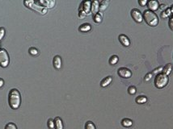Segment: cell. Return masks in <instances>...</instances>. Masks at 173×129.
Here are the masks:
<instances>
[{
  "label": "cell",
  "instance_id": "obj_1",
  "mask_svg": "<svg viewBox=\"0 0 173 129\" xmlns=\"http://www.w3.org/2000/svg\"><path fill=\"white\" fill-rule=\"evenodd\" d=\"M9 106L12 109H18L21 103V95L17 89H11L8 94Z\"/></svg>",
  "mask_w": 173,
  "mask_h": 129
},
{
  "label": "cell",
  "instance_id": "obj_2",
  "mask_svg": "<svg viewBox=\"0 0 173 129\" xmlns=\"http://www.w3.org/2000/svg\"><path fill=\"white\" fill-rule=\"evenodd\" d=\"M143 19L151 27H156L159 24V17L154 11L146 10L143 12Z\"/></svg>",
  "mask_w": 173,
  "mask_h": 129
},
{
  "label": "cell",
  "instance_id": "obj_3",
  "mask_svg": "<svg viewBox=\"0 0 173 129\" xmlns=\"http://www.w3.org/2000/svg\"><path fill=\"white\" fill-rule=\"evenodd\" d=\"M24 4H25L28 8H29L33 11H35L36 12H38L41 15H45L47 13V9L44 7L42 6L38 3L37 1H34V0H25L24 1Z\"/></svg>",
  "mask_w": 173,
  "mask_h": 129
},
{
  "label": "cell",
  "instance_id": "obj_4",
  "mask_svg": "<svg viewBox=\"0 0 173 129\" xmlns=\"http://www.w3.org/2000/svg\"><path fill=\"white\" fill-rule=\"evenodd\" d=\"M168 82H169L168 76L165 75L164 73H160L155 76L154 86L158 89H163L168 85Z\"/></svg>",
  "mask_w": 173,
  "mask_h": 129
},
{
  "label": "cell",
  "instance_id": "obj_5",
  "mask_svg": "<svg viewBox=\"0 0 173 129\" xmlns=\"http://www.w3.org/2000/svg\"><path fill=\"white\" fill-rule=\"evenodd\" d=\"M10 58H9L8 53L4 48L0 49V66L6 68L8 66Z\"/></svg>",
  "mask_w": 173,
  "mask_h": 129
},
{
  "label": "cell",
  "instance_id": "obj_6",
  "mask_svg": "<svg viewBox=\"0 0 173 129\" xmlns=\"http://www.w3.org/2000/svg\"><path fill=\"white\" fill-rule=\"evenodd\" d=\"M131 16H132L133 19H134V21L139 23V24H141L143 20V16L138 9H133L131 11Z\"/></svg>",
  "mask_w": 173,
  "mask_h": 129
},
{
  "label": "cell",
  "instance_id": "obj_7",
  "mask_svg": "<svg viewBox=\"0 0 173 129\" xmlns=\"http://www.w3.org/2000/svg\"><path fill=\"white\" fill-rule=\"evenodd\" d=\"M117 73H118V75H119L121 78H131V76H132L131 70L125 67L120 68L119 70H117Z\"/></svg>",
  "mask_w": 173,
  "mask_h": 129
},
{
  "label": "cell",
  "instance_id": "obj_8",
  "mask_svg": "<svg viewBox=\"0 0 173 129\" xmlns=\"http://www.w3.org/2000/svg\"><path fill=\"white\" fill-rule=\"evenodd\" d=\"M91 7H92V2L89 1V0H86V1L82 2L79 8L82 9V10L85 12L86 16H87V15L91 14Z\"/></svg>",
  "mask_w": 173,
  "mask_h": 129
},
{
  "label": "cell",
  "instance_id": "obj_9",
  "mask_svg": "<svg viewBox=\"0 0 173 129\" xmlns=\"http://www.w3.org/2000/svg\"><path fill=\"white\" fill-rule=\"evenodd\" d=\"M42 7L47 8H53L56 4V2L54 0H39L37 1Z\"/></svg>",
  "mask_w": 173,
  "mask_h": 129
},
{
  "label": "cell",
  "instance_id": "obj_10",
  "mask_svg": "<svg viewBox=\"0 0 173 129\" xmlns=\"http://www.w3.org/2000/svg\"><path fill=\"white\" fill-rule=\"evenodd\" d=\"M147 7L150 11H155L160 8V3L156 0H150L147 2Z\"/></svg>",
  "mask_w": 173,
  "mask_h": 129
},
{
  "label": "cell",
  "instance_id": "obj_11",
  "mask_svg": "<svg viewBox=\"0 0 173 129\" xmlns=\"http://www.w3.org/2000/svg\"><path fill=\"white\" fill-rule=\"evenodd\" d=\"M100 11V3L97 0H94L92 2V7H91V12L93 14V16H95V14H97Z\"/></svg>",
  "mask_w": 173,
  "mask_h": 129
},
{
  "label": "cell",
  "instance_id": "obj_12",
  "mask_svg": "<svg viewBox=\"0 0 173 129\" xmlns=\"http://www.w3.org/2000/svg\"><path fill=\"white\" fill-rule=\"evenodd\" d=\"M53 64H54V68L56 70H60L61 67H62V58L61 56L57 55L54 57V60H53Z\"/></svg>",
  "mask_w": 173,
  "mask_h": 129
},
{
  "label": "cell",
  "instance_id": "obj_13",
  "mask_svg": "<svg viewBox=\"0 0 173 129\" xmlns=\"http://www.w3.org/2000/svg\"><path fill=\"white\" fill-rule=\"evenodd\" d=\"M119 40L122 44L125 46V47H129L130 45V39L128 38V36H126L124 34H121L119 36Z\"/></svg>",
  "mask_w": 173,
  "mask_h": 129
},
{
  "label": "cell",
  "instance_id": "obj_14",
  "mask_svg": "<svg viewBox=\"0 0 173 129\" xmlns=\"http://www.w3.org/2000/svg\"><path fill=\"white\" fill-rule=\"evenodd\" d=\"M112 81H113V77L112 76H108V77H106L105 78H104L103 80L101 81L100 86L101 87H106V86H108L109 84L111 83Z\"/></svg>",
  "mask_w": 173,
  "mask_h": 129
},
{
  "label": "cell",
  "instance_id": "obj_15",
  "mask_svg": "<svg viewBox=\"0 0 173 129\" xmlns=\"http://www.w3.org/2000/svg\"><path fill=\"white\" fill-rule=\"evenodd\" d=\"M172 71V64L169 63V64H167L163 68L162 73H164L165 75L168 76L170 75Z\"/></svg>",
  "mask_w": 173,
  "mask_h": 129
},
{
  "label": "cell",
  "instance_id": "obj_16",
  "mask_svg": "<svg viewBox=\"0 0 173 129\" xmlns=\"http://www.w3.org/2000/svg\"><path fill=\"white\" fill-rule=\"evenodd\" d=\"M54 124H55L56 129H63V123H62V119L60 117H56L54 119Z\"/></svg>",
  "mask_w": 173,
  "mask_h": 129
},
{
  "label": "cell",
  "instance_id": "obj_17",
  "mask_svg": "<svg viewBox=\"0 0 173 129\" xmlns=\"http://www.w3.org/2000/svg\"><path fill=\"white\" fill-rule=\"evenodd\" d=\"M91 29H92V26H91V24H82L81 26L78 27V30H79V32H89V31Z\"/></svg>",
  "mask_w": 173,
  "mask_h": 129
},
{
  "label": "cell",
  "instance_id": "obj_18",
  "mask_svg": "<svg viewBox=\"0 0 173 129\" xmlns=\"http://www.w3.org/2000/svg\"><path fill=\"white\" fill-rule=\"evenodd\" d=\"M133 121L131 120V119H123L122 121V125L123 127H125V128H130V127L133 126Z\"/></svg>",
  "mask_w": 173,
  "mask_h": 129
},
{
  "label": "cell",
  "instance_id": "obj_19",
  "mask_svg": "<svg viewBox=\"0 0 173 129\" xmlns=\"http://www.w3.org/2000/svg\"><path fill=\"white\" fill-rule=\"evenodd\" d=\"M108 3H109V1L108 0H104L101 3H100V11L102 12V11H105L107 7H108Z\"/></svg>",
  "mask_w": 173,
  "mask_h": 129
},
{
  "label": "cell",
  "instance_id": "obj_20",
  "mask_svg": "<svg viewBox=\"0 0 173 129\" xmlns=\"http://www.w3.org/2000/svg\"><path fill=\"white\" fill-rule=\"evenodd\" d=\"M135 102L138 103V104H144V103H146L147 102V98L146 96H143V95L138 96L136 98Z\"/></svg>",
  "mask_w": 173,
  "mask_h": 129
},
{
  "label": "cell",
  "instance_id": "obj_21",
  "mask_svg": "<svg viewBox=\"0 0 173 129\" xmlns=\"http://www.w3.org/2000/svg\"><path fill=\"white\" fill-rule=\"evenodd\" d=\"M171 15H172V11H171V8H167L165 11H162L161 13V17L163 19H166L168 17H170Z\"/></svg>",
  "mask_w": 173,
  "mask_h": 129
},
{
  "label": "cell",
  "instance_id": "obj_22",
  "mask_svg": "<svg viewBox=\"0 0 173 129\" xmlns=\"http://www.w3.org/2000/svg\"><path fill=\"white\" fill-rule=\"evenodd\" d=\"M93 19L94 22L96 24H100L102 22V15L100 12H98L97 14H95V16H93Z\"/></svg>",
  "mask_w": 173,
  "mask_h": 129
},
{
  "label": "cell",
  "instance_id": "obj_23",
  "mask_svg": "<svg viewBox=\"0 0 173 129\" xmlns=\"http://www.w3.org/2000/svg\"><path fill=\"white\" fill-rule=\"evenodd\" d=\"M119 61V57L116 56V55H113L110 57L109 59V64H116Z\"/></svg>",
  "mask_w": 173,
  "mask_h": 129
},
{
  "label": "cell",
  "instance_id": "obj_24",
  "mask_svg": "<svg viewBox=\"0 0 173 129\" xmlns=\"http://www.w3.org/2000/svg\"><path fill=\"white\" fill-rule=\"evenodd\" d=\"M85 129H96L95 124L92 123V121H87L85 124Z\"/></svg>",
  "mask_w": 173,
  "mask_h": 129
},
{
  "label": "cell",
  "instance_id": "obj_25",
  "mask_svg": "<svg viewBox=\"0 0 173 129\" xmlns=\"http://www.w3.org/2000/svg\"><path fill=\"white\" fill-rule=\"evenodd\" d=\"M28 53H29L30 55H32V56H37L39 54V51H38L37 49L34 47H32V48H29V50H28Z\"/></svg>",
  "mask_w": 173,
  "mask_h": 129
},
{
  "label": "cell",
  "instance_id": "obj_26",
  "mask_svg": "<svg viewBox=\"0 0 173 129\" xmlns=\"http://www.w3.org/2000/svg\"><path fill=\"white\" fill-rule=\"evenodd\" d=\"M48 127H49V128L50 129H54L55 128V124H54V119H49V120H48Z\"/></svg>",
  "mask_w": 173,
  "mask_h": 129
},
{
  "label": "cell",
  "instance_id": "obj_27",
  "mask_svg": "<svg viewBox=\"0 0 173 129\" xmlns=\"http://www.w3.org/2000/svg\"><path fill=\"white\" fill-rule=\"evenodd\" d=\"M163 66H160V67L154 69V70L151 72V73L153 75H157V74H159V73H160V72H162L163 71Z\"/></svg>",
  "mask_w": 173,
  "mask_h": 129
},
{
  "label": "cell",
  "instance_id": "obj_28",
  "mask_svg": "<svg viewBox=\"0 0 173 129\" xmlns=\"http://www.w3.org/2000/svg\"><path fill=\"white\" fill-rule=\"evenodd\" d=\"M128 92H129V94H136V92H137V90H136V87L133 86H130L129 88H128Z\"/></svg>",
  "mask_w": 173,
  "mask_h": 129
},
{
  "label": "cell",
  "instance_id": "obj_29",
  "mask_svg": "<svg viewBox=\"0 0 173 129\" xmlns=\"http://www.w3.org/2000/svg\"><path fill=\"white\" fill-rule=\"evenodd\" d=\"M5 129H17V127L14 123H8L5 126Z\"/></svg>",
  "mask_w": 173,
  "mask_h": 129
},
{
  "label": "cell",
  "instance_id": "obj_30",
  "mask_svg": "<svg viewBox=\"0 0 173 129\" xmlns=\"http://www.w3.org/2000/svg\"><path fill=\"white\" fill-rule=\"evenodd\" d=\"M86 16V15L85 14V12H84L82 9L79 8V9H78V17H79L80 19H84Z\"/></svg>",
  "mask_w": 173,
  "mask_h": 129
},
{
  "label": "cell",
  "instance_id": "obj_31",
  "mask_svg": "<svg viewBox=\"0 0 173 129\" xmlns=\"http://www.w3.org/2000/svg\"><path fill=\"white\" fill-rule=\"evenodd\" d=\"M168 25H169V27L172 31H173V15L170 16L169 18V21H168Z\"/></svg>",
  "mask_w": 173,
  "mask_h": 129
},
{
  "label": "cell",
  "instance_id": "obj_32",
  "mask_svg": "<svg viewBox=\"0 0 173 129\" xmlns=\"http://www.w3.org/2000/svg\"><path fill=\"white\" fill-rule=\"evenodd\" d=\"M5 28L4 27H0V40H2L3 37H4V36H5Z\"/></svg>",
  "mask_w": 173,
  "mask_h": 129
},
{
  "label": "cell",
  "instance_id": "obj_33",
  "mask_svg": "<svg viewBox=\"0 0 173 129\" xmlns=\"http://www.w3.org/2000/svg\"><path fill=\"white\" fill-rule=\"evenodd\" d=\"M153 78V74H152L151 73H148L146 76H145V78H144V80L146 81V82H148L150 81L151 78Z\"/></svg>",
  "mask_w": 173,
  "mask_h": 129
},
{
  "label": "cell",
  "instance_id": "obj_34",
  "mask_svg": "<svg viewBox=\"0 0 173 129\" xmlns=\"http://www.w3.org/2000/svg\"><path fill=\"white\" fill-rule=\"evenodd\" d=\"M147 0H139L138 1V3H139V4H140L141 6H142V7H144L145 5H147Z\"/></svg>",
  "mask_w": 173,
  "mask_h": 129
},
{
  "label": "cell",
  "instance_id": "obj_35",
  "mask_svg": "<svg viewBox=\"0 0 173 129\" xmlns=\"http://www.w3.org/2000/svg\"><path fill=\"white\" fill-rule=\"evenodd\" d=\"M167 8L168 7H167V5H166V4H160V10H162L163 11H165Z\"/></svg>",
  "mask_w": 173,
  "mask_h": 129
},
{
  "label": "cell",
  "instance_id": "obj_36",
  "mask_svg": "<svg viewBox=\"0 0 173 129\" xmlns=\"http://www.w3.org/2000/svg\"><path fill=\"white\" fill-rule=\"evenodd\" d=\"M3 85H4V81H3V79H2V78H0V88L3 86Z\"/></svg>",
  "mask_w": 173,
  "mask_h": 129
},
{
  "label": "cell",
  "instance_id": "obj_37",
  "mask_svg": "<svg viewBox=\"0 0 173 129\" xmlns=\"http://www.w3.org/2000/svg\"><path fill=\"white\" fill-rule=\"evenodd\" d=\"M170 8H171V11H172V15H173V5L172 6V7H171Z\"/></svg>",
  "mask_w": 173,
  "mask_h": 129
},
{
  "label": "cell",
  "instance_id": "obj_38",
  "mask_svg": "<svg viewBox=\"0 0 173 129\" xmlns=\"http://www.w3.org/2000/svg\"><path fill=\"white\" fill-rule=\"evenodd\" d=\"M0 49H1V44H0Z\"/></svg>",
  "mask_w": 173,
  "mask_h": 129
}]
</instances>
